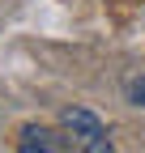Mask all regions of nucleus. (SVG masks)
<instances>
[{
  "label": "nucleus",
  "mask_w": 145,
  "mask_h": 153,
  "mask_svg": "<svg viewBox=\"0 0 145 153\" xmlns=\"http://www.w3.org/2000/svg\"><path fill=\"white\" fill-rule=\"evenodd\" d=\"M128 102L132 106H145V76H132V81H128Z\"/></svg>",
  "instance_id": "nucleus-3"
},
{
  "label": "nucleus",
  "mask_w": 145,
  "mask_h": 153,
  "mask_svg": "<svg viewBox=\"0 0 145 153\" xmlns=\"http://www.w3.org/2000/svg\"><path fill=\"white\" fill-rule=\"evenodd\" d=\"M60 128H64V145L72 153H111V132L85 106H64L60 111Z\"/></svg>",
  "instance_id": "nucleus-1"
},
{
  "label": "nucleus",
  "mask_w": 145,
  "mask_h": 153,
  "mask_svg": "<svg viewBox=\"0 0 145 153\" xmlns=\"http://www.w3.org/2000/svg\"><path fill=\"white\" fill-rule=\"evenodd\" d=\"M17 153H60V149H56V136H51L47 128L26 123L22 136H17Z\"/></svg>",
  "instance_id": "nucleus-2"
}]
</instances>
